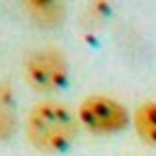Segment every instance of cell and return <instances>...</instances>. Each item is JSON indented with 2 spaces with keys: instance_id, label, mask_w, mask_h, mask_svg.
<instances>
[{
  "instance_id": "cell-5",
  "label": "cell",
  "mask_w": 156,
  "mask_h": 156,
  "mask_svg": "<svg viewBox=\"0 0 156 156\" xmlns=\"http://www.w3.org/2000/svg\"><path fill=\"white\" fill-rule=\"evenodd\" d=\"M17 132L15 117V90L10 80H0V141L12 139Z\"/></svg>"
},
{
  "instance_id": "cell-6",
  "label": "cell",
  "mask_w": 156,
  "mask_h": 156,
  "mask_svg": "<svg viewBox=\"0 0 156 156\" xmlns=\"http://www.w3.org/2000/svg\"><path fill=\"white\" fill-rule=\"evenodd\" d=\"M132 127L141 141L156 146V102H141L132 112Z\"/></svg>"
},
{
  "instance_id": "cell-1",
  "label": "cell",
  "mask_w": 156,
  "mask_h": 156,
  "mask_svg": "<svg viewBox=\"0 0 156 156\" xmlns=\"http://www.w3.org/2000/svg\"><path fill=\"white\" fill-rule=\"evenodd\" d=\"M78 115L58 100H39L24 117L27 141L44 154L66 151L78 136Z\"/></svg>"
},
{
  "instance_id": "cell-2",
  "label": "cell",
  "mask_w": 156,
  "mask_h": 156,
  "mask_svg": "<svg viewBox=\"0 0 156 156\" xmlns=\"http://www.w3.org/2000/svg\"><path fill=\"white\" fill-rule=\"evenodd\" d=\"M76 115H78L80 127H85L90 134H98V136L124 132L132 124V112L127 110V105L105 93L85 95L76 110Z\"/></svg>"
},
{
  "instance_id": "cell-3",
  "label": "cell",
  "mask_w": 156,
  "mask_h": 156,
  "mask_svg": "<svg viewBox=\"0 0 156 156\" xmlns=\"http://www.w3.org/2000/svg\"><path fill=\"white\" fill-rule=\"evenodd\" d=\"M24 80L37 93H58L68 83V58L56 46H41L24 58Z\"/></svg>"
},
{
  "instance_id": "cell-4",
  "label": "cell",
  "mask_w": 156,
  "mask_h": 156,
  "mask_svg": "<svg viewBox=\"0 0 156 156\" xmlns=\"http://www.w3.org/2000/svg\"><path fill=\"white\" fill-rule=\"evenodd\" d=\"M24 12L34 24L41 29H54L66 20V5L63 2H51V0H29L22 5Z\"/></svg>"
}]
</instances>
